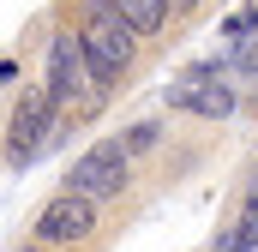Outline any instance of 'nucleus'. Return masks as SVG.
<instances>
[{
    "mask_svg": "<svg viewBox=\"0 0 258 252\" xmlns=\"http://www.w3.org/2000/svg\"><path fill=\"white\" fill-rule=\"evenodd\" d=\"M54 12L78 30L84 60H90V78H96V90H102L108 102L126 96L132 84L144 78V66H150L156 48H150L126 18L114 12V0H54Z\"/></svg>",
    "mask_w": 258,
    "mask_h": 252,
    "instance_id": "nucleus-1",
    "label": "nucleus"
},
{
    "mask_svg": "<svg viewBox=\"0 0 258 252\" xmlns=\"http://www.w3.org/2000/svg\"><path fill=\"white\" fill-rule=\"evenodd\" d=\"M36 78H42V90H48V102L60 108L66 120L96 126L114 102L96 90V78H90V60H84V42H78V30L66 24L60 12H54V30H48V42H42V54H36Z\"/></svg>",
    "mask_w": 258,
    "mask_h": 252,
    "instance_id": "nucleus-2",
    "label": "nucleus"
},
{
    "mask_svg": "<svg viewBox=\"0 0 258 252\" xmlns=\"http://www.w3.org/2000/svg\"><path fill=\"white\" fill-rule=\"evenodd\" d=\"M120 222H126L120 210H108V204H96L84 192L54 186L24 216V240H36V246H48V252H102L120 234Z\"/></svg>",
    "mask_w": 258,
    "mask_h": 252,
    "instance_id": "nucleus-3",
    "label": "nucleus"
},
{
    "mask_svg": "<svg viewBox=\"0 0 258 252\" xmlns=\"http://www.w3.org/2000/svg\"><path fill=\"white\" fill-rule=\"evenodd\" d=\"M240 102H246V90H240V78H234L222 48L180 60V72L162 84V114H180V120H198V126L240 120Z\"/></svg>",
    "mask_w": 258,
    "mask_h": 252,
    "instance_id": "nucleus-4",
    "label": "nucleus"
},
{
    "mask_svg": "<svg viewBox=\"0 0 258 252\" xmlns=\"http://www.w3.org/2000/svg\"><path fill=\"white\" fill-rule=\"evenodd\" d=\"M72 132H78V120H66L48 102L42 78H24V90H12V102H6V174H24L30 162L60 150Z\"/></svg>",
    "mask_w": 258,
    "mask_h": 252,
    "instance_id": "nucleus-5",
    "label": "nucleus"
},
{
    "mask_svg": "<svg viewBox=\"0 0 258 252\" xmlns=\"http://www.w3.org/2000/svg\"><path fill=\"white\" fill-rule=\"evenodd\" d=\"M138 174H144V168L126 156L120 132H102V138H90V144L66 162L60 186L66 192H84V198H96V204H108V210H120V198H132V192L144 186Z\"/></svg>",
    "mask_w": 258,
    "mask_h": 252,
    "instance_id": "nucleus-6",
    "label": "nucleus"
},
{
    "mask_svg": "<svg viewBox=\"0 0 258 252\" xmlns=\"http://www.w3.org/2000/svg\"><path fill=\"white\" fill-rule=\"evenodd\" d=\"M204 252H258V180H246L234 192V204L222 210V222L204 240Z\"/></svg>",
    "mask_w": 258,
    "mask_h": 252,
    "instance_id": "nucleus-7",
    "label": "nucleus"
},
{
    "mask_svg": "<svg viewBox=\"0 0 258 252\" xmlns=\"http://www.w3.org/2000/svg\"><path fill=\"white\" fill-rule=\"evenodd\" d=\"M114 12L126 18L150 48H162V42L174 48V36H180V30H174V6H168V0H114Z\"/></svg>",
    "mask_w": 258,
    "mask_h": 252,
    "instance_id": "nucleus-8",
    "label": "nucleus"
},
{
    "mask_svg": "<svg viewBox=\"0 0 258 252\" xmlns=\"http://www.w3.org/2000/svg\"><path fill=\"white\" fill-rule=\"evenodd\" d=\"M120 144H126V156L144 168V162H156L168 144H174V126H168V114H138V120L120 126Z\"/></svg>",
    "mask_w": 258,
    "mask_h": 252,
    "instance_id": "nucleus-9",
    "label": "nucleus"
},
{
    "mask_svg": "<svg viewBox=\"0 0 258 252\" xmlns=\"http://www.w3.org/2000/svg\"><path fill=\"white\" fill-rule=\"evenodd\" d=\"M240 114H246V120H258V84L246 90V102H240Z\"/></svg>",
    "mask_w": 258,
    "mask_h": 252,
    "instance_id": "nucleus-10",
    "label": "nucleus"
},
{
    "mask_svg": "<svg viewBox=\"0 0 258 252\" xmlns=\"http://www.w3.org/2000/svg\"><path fill=\"white\" fill-rule=\"evenodd\" d=\"M6 252H48V246H36V240H18V246H6Z\"/></svg>",
    "mask_w": 258,
    "mask_h": 252,
    "instance_id": "nucleus-11",
    "label": "nucleus"
},
{
    "mask_svg": "<svg viewBox=\"0 0 258 252\" xmlns=\"http://www.w3.org/2000/svg\"><path fill=\"white\" fill-rule=\"evenodd\" d=\"M210 6H216V0H210Z\"/></svg>",
    "mask_w": 258,
    "mask_h": 252,
    "instance_id": "nucleus-12",
    "label": "nucleus"
},
{
    "mask_svg": "<svg viewBox=\"0 0 258 252\" xmlns=\"http://www.w3.org/2000/svg\"><path fill=\"white\" fill-rule=\"evenodd\" d=\"M252 6H258V0H252Z\"/></svg>",
    "mask_w": 258,
    "mask_h": 252,
    "instance_id": "nucleus-13",
    "label": "nucleus"
}]
</instances>
